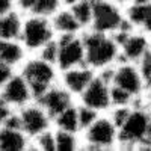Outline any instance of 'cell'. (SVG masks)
Segmentation results:
<instances>
[{
	"mask_svg": "<svg viewBox=\"0 0 151 151\" xmlns=\"http://www.w3.org/2000/svg\"><path fill=\"white\" fill-rule=\"evenodd\" d=\"M94 71L95 70L88 67L86 64L64 71V77H62L64 88L68 92H71V95H80L95 77Z\"/></svg>",
	"mask_w": 151,
	"mask_h": 151,
	"instance_id": "7c38bea8",
	"label": "cell"
},
{
	"mask_svg": "<svg viewBox=\"0 0 151 151\" xmlns=\"http://www.w3.org/2000/svg\"><path fill=\"white\" fill-rule=\"evenodd\" d=\"M77 113H79V125H80V130H86L89 125L98 118V112L88 107V106H83L80 104L77 107Z\"/></svg>",
	"mask_w": 151,
	"mask_h": 151,
	"instance_id": "d4e9b609",
	"label": "cell"
},
{
	"mask_svg": "<svg viewBox=\"0 0 151 151\" xmlns=\"http://www.w3.org/2000/svg\"><path fill=\"white\" fill-rule=\"evenodd\" d=\"M38 100H40L41 107L53 118L58 116L65 109H68L70 106H73L71 92H68L65 88H58V86L48 88Z\"/></svg>",
	"mask_w": 151,
	"mask_h": 151,
	"instance_id": "30bf717a",
	"label": "cell"
},
{
	"mask_svg": "<svg viewBox=\"0 0 151 151\" xmlns=\"http://www.w3.org/2000/svg\"><path fill=\"white\" fill-rule=\"evenodd\" d=\"M12 77V71H11V65L6 62L0 60V88L5 86L6 82Z\"/></svg>",
	"mask_w": 151,
	"mask_h": 151,
	"instance_id": "f1b7e54d",
	"label": "cell"
},
{
	"mask_svg": "<svg viewBox=\"0 0 151 151\" xmlns=\"http://www.w3.org/2000/svg\"><path fill=\"white\" fill-rule=\"evenodd\" d=\"M132 109H133V106H115V109L112 110L110 119L113 121V124H115L118 129L125 122V119L129 118Z\"/></svg>",
	"mask_w": 151,
	"mask_h": 151,
	"instance_id": "4316f807",
	"label": "cell"
},
{
	"mask_svg": "<svg viewBox=\"0 0 151 151\" xmlns=\"http://www.w3.org/2000/svg\"><path fill=\"white\" fill-rule=\"evenodd\" d=\"M36 0H18V5L23 9H33Z\"/></svg>",
	"mask_w": 151,
	"mask_h": 151,
	"instance_id": "4dcf8cb0",
	"label": "cell"
},
{
	"mask_svg": "<svg viewBox=\"0 0 151 151\" xmlns=\"http://www.w3.org/2000/svg\"><path fill=\"white\" fill-rule=\"evenodd\" d=\"M151 15V0L150 2H132L129 3L125 9V20H127L133 27L141 29L144 23L150 18Z\"/></svg>",
	"mask_w": 151,
	"mask_h": 151,
	"instance_id": "9a60e30c",
	"label": "cell"
},
{
	"mask_svg": "<svg viewBox=\"0 0 151 151\" xmlns=\"http://www.w3.org/2000/svg\"><path fill=\"white\" fill-rule=\"evenodd\" d=\"M26 148V137L21 129L6 127L0 130V151H21Z\"/></svg>",
	"mask_w": 151,
	"mask_h": 151,
	"instance_id": "2e32d148",
	"label": "cell"
},
{
	"mask_svg": "<svg viewBox=\"0 0 151 151\" xmlns=\"http://www.w3.org/2000/svg\"><path fill=\"white\" fill-rule=\"evenodd\" d=\"M94 3V17L91 29L100 33L113 35L125 21V17L112 0H92Z\"/></svg>",
	"mask_w": 151,
	"mask_h": 151,
	"instance_id": "277c9868",
	"label": "cell"
},
{
	"mask_svg": "<svg viewBox=\"0 0 151 151\" xmlns=\"http://www.w3.org/2000/svg\"><path fill=\"white\" fill-rule=\"evenodd\" d=\"M18 116L21 122V130L30 136H40L48 129L50 115L42 107H36V106L26 107L21 110Z\"/></svg>",
	"mask_w": 151,
	"mask_h": 151,
	"instance_id": "8fae6325",
	"label": "cell"
},
{
	"mask_svg": "<svg viewBox=\"0 0 151 151\" xmlns=\"http://www.w3.org/2000/svg\"><path fill=\"white\" fill-rule=\"evenodd\" d=\"M23 77L27 80L32 94L36 98H40L48 88H52L56 79V73H55L53 64L40 58V59L27 62L23 70Z\"/></svg>",
	"mask_w": 151,
	"mask_h": 151,
	"instance_id": "5b68a950",
	"label": "cell"
},
{
	"mask_svg": "<svg viewBox=\"0 0 151 151\" xmlns=\"http://www.w3.org/2000/svg\"><path fill=\"white\" fill-rule=\"evenodd\" d=\"M55 121H56V127L59 130L73 132V133L80 132L79 113H77V107H74V106H70L64 112H60L58 116H55Z\"/></svg>",
	"mask_w": 151,
	"mask_h": 151,
	"instance_id": "d6986e66",
	"label": "cell"
},
{
	"mask_svg": "<svg viewBox=\"0 0 151 151\" xmlns=\"http://www.w3.org/2000/svg\"><path fill=\"white\" fill-rule=\"evenodd\" d=\"M151 89V73L145 76V91Z\"/></svg>",
	"mask_w": 151,
	"mask_h": 151,
	"instance_id": "1f68e13d",
	"label": "cell"
},
{
	"mask_svg": "<svg viewBox=\"0 0 151 151\" xmlns=\"http://www.w3.org/2000/svg\"><path fill=\"white\" fill-rule=\"evenodd\" d=\"M85 132V150H109L118 144V127L110 116H98Z\"/></svg>",
	"mask_w": 151,
	"mask_h": 151,
	"instance_id": "3957f363",
	"label": "cell"
},
{
	"mask_svg": "<svg viewBox=\"0 0 151 151\" xmlns=\"http://www.w3.org/2000/svg\"><path fill=\"white\" fill-rule=\"evenodd\" d=\"M62 0H36V3L33 6V12L36 15L41 17H48V15H55L59 11Z\"/></svg>",
	"mask_w": 151,
	"mask_h": 151,
	"instance_id": "cb8c5ba5",
	"label": "cell"
},
{
	"mask_svg": "<svg viewBox=\"0 0 151 151\" xmlns=\"http://www.w3.org/2000/svg\"><path fill=\"white\" fill-rule=\"evenodd\" d=\"M12 8V0H0V15H5Z\"/></svg>",
	"mask_w": 151,
	"mask_h": 151,
	"instance_id": "f546056e",
	"label": "cell"
},
{
	"mask_svg": "<svg viewBox=\"0 0 151 151\" xmlns=\"http://www.w3.org/2000/svg\"><path fill=\"white\" fill-rule=\"evenodd\" d=\"M53 29L60 35H76L80 29V23L74 17L73 11H59L53 17Z\"/></svg>",
	"mask_w": 151,
	"mask_h": 151,
	"instance_id": "e0dca14e",
	"label": "cell"
},
{
	"mask_svg": "<svg viewBox=\"0 0 151 151\" xmlns=\"http://www.w3.org/2000/svg\"><path fill=\"white\" fill-rule=\"evenodd\" d=\"M82 38L86 52L85 64L88 67H91L92 70H103L107 67H113L119 62V44L112 35L100 33L91 29Z\"/></svg>",
	"mask_w": 151,
	"mask_h": 151,
	"instance_id": "7a4b0ae2",
	"label": "cell"
},
{
	"mask_svg": "<svg viewBox=\"0 0 151 151\" xmlns=\"http://www.w3.org/2000/svg\"><path fill=\"white\" fill-rule=\"evenodd\" d=\"M59 56V41H48L45 45L41 47V59L50 62V64H56Z\"/></svg>",
	"mask_w": 151,
	"mask_h": 151,
	"instance_id": "484cf974",
	"label": "cell"
},
{
	"mask_svg": "<svg viewBox=\"0 0 151 151\" xmlns=\"http://www.w3.org/2000/svg\"><path fill=\"white\" fill-rule=\"evenodd\" d=\"M38 137V147L44 151H56V137L55 134L48 133V132H44L41 133Z\"/></svg>",
	"mask_w": 151,
	"mask_h": 151,
	"instance_id": "83f0119b",
	"label": "cell"
},
{
	"mask_svg": "<svg viewBox=\"0 0 151 151\" xmlns=\"http://www.w3.org/2000/svg\"><path fill=\"white\" fill-rule=\"evenodd\" d=\"M74 17L80 23L82 29L83 27H91L92 24V17H94V3L92 0H80V2L74 3L70 6Z\"/></svg>",
	"mask_w": 151,
	"mask_h": 151,
	"instance_id": "ffe728a7",
	"label": "cell"
},
{
	"mask_svg": "<svg viewBox=\"0 0 151 151\" xmlns=\"http://www.w3.org/2000/svg\"><path fill=\"white\" fill-rule=\"evenodd\" d=\"M86 52L83 38L77 35H62L59 40V56H58V67L62 71L71 70L74 67L85 65Z\"/></svg>",
	"mask_w": 151,
	"mask_h": 151,
	"instance_id": "52a82bcc",
	"label": "cell"
},
{
	"mask_svg": "<svg viewBox=\"0 0 151 151\" xmlns=\"http://www.w3.org/2000/svg\"><path fill=\"white\" fill-rule=\"evenodd\" d=\"M53 30L45 17H33L23 26V42L29 48H41L53 40Z\"/></svg>",
	"mask_w": 151,
	"mask_h": 151,
	"instance_id": "9c48e42d",
	"label": "cell"
},
{
	"mask_svg": "<svg viewBox=\"0 0 151 151\" xmlns=\"http://www.w3.org/2000/svg\"><path fill=\"white\" fill-rule=\"evenodd\" d=\"M121 56L119 62H132L137 64L141 58L150 50V40L145 36V33H130L122 44L119 45Z\"/></svg>",
	"mask_w": 151,
	"mask_h": 151,
	"instance_id": "4fadbf2b",
	"label": "cell"
},
{
	"mask_svg": "<svg viewBox=\"0 0 151 151\" xmlns=\"http://www.w3.org/2000/svg\"><path fill=\"white\" fill-rule=\"evenodd\" d=\"M30 94L32 91L27 80L21 76H15V77H11L3 86L2 98L11 106H24L29 101Z\"/></svg>",
	"mask_w": 151,
	"mask_h": 151,
	"instance_id": "5bb4252c",
	"label": "cell"
},
{
	"mask_svg": "<svg viewBox=\"0 0 151 151\" xmlns=\"http://www.w3.org/2000/svg\"><path fill=\"white\" fill-rule=\"evenodd\" d=\"M65 5H68V6H73L74 3H77V2H80V0H62Z\"/></svg>",
	"mask_w": 151,
	"mask_h": 151,
	"instance_id": "836d02e7",
	"label": "cell"
},
{
	"mask_svg": "<svg viewBox=\"0 0 151 151\" xmlns=\"http://www.w3.org/2000/svg\"><path fill=\"white\" fill-rule=\"evenodd\" d=\"M21 35V20L17 14L8 12L0 15V40L14 41Z\"/></svg>",
	"mask_w": 151,
	"mask_h": 151,
	"instance_id": "ac0fdd59",
	"label": "cell"
},
{
	"mask_svg": "<svg viewBox=\"0 0 151 151\" xmlns=\"http://www.w3.org/2000/svg\"><path fill=\"white\" fill-rule=\"evenodd\" d=\"M110 83L103 80L98 74H95V77L92 82L88 85V88L80 94V104L88 106L94 110L104 112L110 109L112 101H110Z\"/></svg>",
	"mask_w": 151,
	"mask_h": 151,
	"instance_id": "ba28073f",
	"label": "cell"
},
{
	"mask_svg": "<svg viewBox=\"0 0 151 151\" xmlns=\"http://www.w3.org/2000/svg\"><path fill=\"white\" fill-rule=\"evenodd\" d=\"M112 85L127 91L137 101L145 94V79L137 64H132V62H118L115 65Z\"/></svg>",
	"mask_w": 151,
	"mask_h": 151,
	"instance_id": "8992f818",
	"label": "cell"
},
{
	"mask_svg": "<svg viewBox=\"0 0 151 151\" xmlns=\"http://www.w3.org/2000/svg\"><path fill=\"white\" fill-rule=\"evenodd\" d=\"M112 2H115L116 5H129V3L133 2V0H112Z\"/></svg>",
	"mask_w": 151,
	"mask_h": 151,
	"instance_id": "d6a6232c",
	"label": "cell"
},
{
	"mask_svg": "<svg viewBox=\"0 0 151 151\" xmlns=\"http://www.w3.org/2000/svg\"><path fill=\"white\" fill-rule=\"evenodd\" d=\"M21 58H23V50L18 44L6 40H0V60L6 62L9 65H14L20 62Z\"/></svg>",
	"mask_w": 151,
	"mask_h": 151,
	"instance_id": "44dd1931",
	"label": "cell"
},
{
	"mask_svg": "<svg viewBox=\"0 0 151 151\" xmlns=\"http://www.w3.org/2000/svg\"><path fill=\"white\" fill-rule=\"evenodd\" d=\"M118 144L125 148L151 150V112L147 107L133 106L129 118L118 129Z\"/></svg>",
	"mask_w": 151,
	"mask_h": 151,
	"instance_id": "6da1fadb",
	"label": "cell"
},
{
	"mask_svg": "<svg viewBox=\"0 0 151 151\" xmlns=\"http://www.w3.org/2000/svg\"><path fill=\"white\" fill-rule=\"evenodd\" d=\"M110 101H112V106H136V104H141L137 100L129 94L127 91L121 89L118 86H110Z\"/></svg>",
	"mask_w": 151,
	"mask_h": 151,
	"instance_id": "603a6c76",
	"label": "cell"
},
{
	"mask_svg": "<svg viewBox=\"0 0 151 151\" xmlns=\"http://www.w3.org/2000/svg\"><path fill=\"white\" fill-rule=\"evenodd\" d=\"M56 137V150L58 151H74L79 148V139L76 133L65 132V130H58L55 133Z\"/></svg>",
	"mask_w": 151,
	"mask_h": 151,
	"instance_id": "7402d4cb",
	"label": "cell"
},
{
	"mask_svg": "<svg viewBox=\"0 0 151 151\" xmlns=\"http://www.w3.org/2000/svg\"><path fill=\"white\" fill-rule=\"evenodd\" d=\"M150 50H151V38H150Z\"/></svg>",
	"mask_w": 151,
	"mask_h": 151,
	"instance_id": "e575fe53",
	"label": "cell"
}]
</instances>
